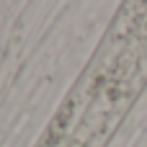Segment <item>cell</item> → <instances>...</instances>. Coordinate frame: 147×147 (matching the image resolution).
Listing matches in <instances>:
<instances>
[{"label": "cell", "mask_w": 147, "mask_h": 147, "mask_svg": "<svg viewBox=\"0 0 147 147\" xmlns=\"http://www.w3.org/2000/svg\"><path fill=\"white\" fill-rule=\"evenodd\" d=\"M147 85V3H124L36 147H106Z\"/></svg>", "instance_id": "cell-1"}]
</instances>
